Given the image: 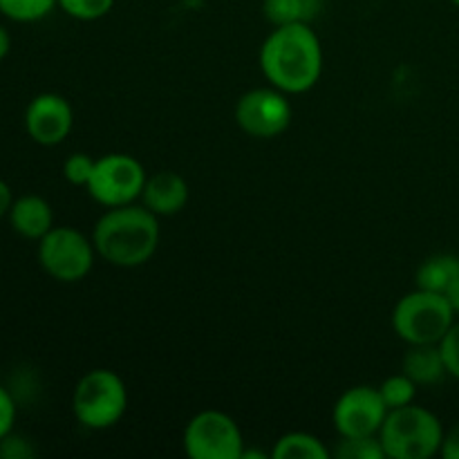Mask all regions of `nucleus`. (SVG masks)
Masks as SVG:
<instances>
[{
  "mask_svg": "<svg viewBox=\"0 0 459 459\" xmlns=\"http://www.w3.org/2000/svg\"><path fill=\"white\" fill-rule=\"evenodd\" d=\"M260 70L273 88L285 94H303L318 83L323 48L307 22L273 27L260 48Z\"/></svg>",
  "mask_w": 459,
  "mask_h": 459,
  "instance_id": "obj_1",
  "label": "nucleus"
},
{
  "mask_svg": "<svg viewBox=\"0 0 459 459\" xmlns=\"http://www.w3.org/2000/svg\"><path fill=\"white\" fill-rule=\"evenodd\" d=\"M161 240L160 218L143 204H124L108 209L92 229L97 255L112 267L134 269L155 255Z\"/></svg>",
  "mask_w": 459,
  "mask_h": 459,
  "instance_id": "obj_2",
  "label": "nucleus"
},
{
  "mask_svg": "<svg viewBox=\"0 0 459 459\" xmlns=\"http://www.w3.org/2000/svg\"><path fill=\"white\" fill-rule=\"evenodd\" d=\"M379 439L388 459H430L442 448L444 426L429 408L408 403L388 411Z\"/></svg>",
  "mask_w": 459,
  "mask_h": 459,
  "instance_id": "obj_3",
  "label": "nucleus"
},
{
  "mask_svg": "<svg viewBox=\"0 0 459 459\" xmlns=\"http://www.w3.org/2000/svg\"><path fill=\"white\" fill-rule=\"evenodd\" d=\"M128 408V388L117 372L97 368L85 372L72 393L76 421L90 430L112 429Z\"/></svg>",
  "mask_w": 459,
  "mask_h": 459,
  "instance_id": "obj_4",
  "label": "nucleus"
},
{
  "mask_svg": "<svg viewBox=\"0 0 459 459\" xmlns=\"http://www.w3.org/2000/svg\"><path fill=\"white\" fill-rule=\"evenodd\" d=\"M457 314L448 305L446 296L437 291L420 290L402 296L393 309V327L399 339L408 345L439 343Z\"/></svg>",
  "mask_w": 459,
  "mask_h": 459,
  "instance_id": "obj_5",
  "label": "nucleus"
},
{
  "mask_svg": "<svg viewBox=\"0 0 459 459\" xmlns=\"http://www.w3.org/2000/svg\"><path fill=\"white\" fill-rule=\"evenodd\" d=\"M97 249L92 238L72 227H54L39 240V263L58 282H79L92 272Z\"/></svg>",
  "mask_w": 459,
  "mask_h": 459,
  "instance_id": "obj_6",
  "label": "nucleus"
},
{
  "mask_svg": "<svg viewBox=\"0 0 459 459\" xmlns=\"http://www.w3.org/2000/svg\"><path fill=\"white\" fill-rule=\"evenodd\" d=\"M184 453L191 459H242L240 426L222 411H202L184 429Z\"/></svg>",
  "mask_w": 459,
  "mask_h": 459,
  "instance_id": "obj_7",
  "label": "nucleus"
},
{
  "mask_svg": "<svg viewBox=\"0 0 459 459\" xmlns=\"http://www.w3.org/2000/svg\"><path fill=\"white\" fill-rule=\"evenodd\" d=\"M146 178V169L137 157L110 152V155L99 157L85 188L99 204L112 209V206L133 204L134 200H139Z\"/></svg>",
  "mask_w": 459,
  "mask_h": 459,
  "instance_id": "obj_8",
  "label": "nucleus"
},
{
  "mask_svg": "<svg viewBox=\"0 0 459 459\" xmlns=\"http://www.w3.org/2000/svg\"><path fill=\"white\" fill-rule=\"evenodd\" d=\"M290 94L273 88H255L242 94L236 103V121L242 133L255 139H273L291 124Z\"/></svg>",
  "mask_w": 459,
  "mask_h": 459,
  "instance_id": "obj_9",
  "label": "nucleus"
},
{
  "mask_svg": "<svg viewBox=\"0 0 459 459\" xmlns=\"http://www.w3.org/2000/svg\"><path fill=\"white\" fill-rule=\"evenodd\" d=\"M385 417H388V406L379 388L354 385L336 399L332 424L339 437H368V435H379Z\"/></svg>",
  "mask_w": 459,
  "mask_h": 459,
  "instance_id": "obj_10",
  "label": "nucleus"
},
{
  "mask_svg": "<svg viewBox=\"0 0 459 459\" xmlns=\"http://www.w3.org/2000/svg\"><path fill=\"white\" fill-rule=\"evenodd\" d=\"M74 126L70 101L61 94L43 92L30 101L25 110V130L40 146H56L65 142Z\"/></svg>",
  "mask_w": 459,
  "mask_h": 459,
  "instance_id": "obj_11",
  "label": "nucleus"
},
{
  "mask_svg": "<svg viewBox=\"0 0 459 459\" xmlns=\"http://www.w3.org/2000/svg\"><path fill=\"white\" fill-rule=\"evenodd\" d=\"M139 200L157 218H170L186 206L188 184L175 170H160V173L148 175Z\"/></svg>",
  "mask_w": 459,
  "mask_h": 459,
  "instance_id": "obj_12",
  "label": "nucleus"
},
{
  "mask_svg": "<svg viewBox=\"0 0 459 459\" xmlns=\"http://www.w3.org/2000/svg\"><path fill=\"white\" fill-rule=\"evenodd\" d=\"M9 222L18 236L27 240H40L54 229V211L40 195H22L13 200L9 209Z\"/></svg>",
  "mask_w": 459,
  "mask_h": 459,
  "instance_id": "obj_13",
  "label": "nucleus"
},
{
  "mask_svg": "<svg viewBox=\"0 0 459 459\" xmlns=\"http://www.w3.org/2000/svg\"><path fill=\"white\" fill-rule=\"evenodd\" d=\"M402 372L417 385L439 384L448 375L439 343L408 345V352L402 359Z\"/></svg>",
  "mask_w": 459,
  "mask_h": 459,
  "instance_id": "obj_14",
  "label": "nucleus"
},
{
  "mask_svg": "<svg viewBox=\"0 0 459 459\" xmlns=\"http://www.w3.org/2000/svg\"><path fill=\"white\" fill-rule=\"evenodd\" d=\"M455 278H459V255L437 254L426 258L417 269L415 282L420 290L444 294Z\"/></svg>",
  "mask_w": 459,
  "mask_h": 459,
  "instance_id": "obj_15",
  "label": "nucleus"
},
{
  "mask_svg": "<svg viewBox=\"0 0 459 459\" xmlns=\"http://www.w3.org/2000/svg\"><path fill=\"white\" fill-rule=\"evenodd\" d=\"M323 12V0H263V13L273 27L307 22Z\"/></svg>",
  "mask_w": 459,
  "mask_h": 459,
  "instance_id": "obj_16",
  "label": "nucleus"
},
{
  "mask_svg": "<svg viewBox=\"0 0 459 459\" xmlns=\"http://www.w3.org/2000/svg\"><path fill=\"white\" fill-rule=\"evenodd\" d=\"M273 459H330L332 451L312 433H287L273 444Z\"/></svg>",
  "mask_w": 459,
  "mask_h": 459,
  "instance_id": "obj_17",
  "label": "nucleus"
},
{
  "mask_svg": "<svg viewBox=\"0 0 459 459\" xmlns=\"http://www.w3.org/2000/svg\"><path fill=\"white\" fill-rule=\"evenodd\" d=\"M332 457L385 459V451L379 435H368V437H339V444H336L334 451H332Z\"/></svg>",
  "mask_w": 459,
  "mask_h": 459,
  "instance_id": "obj_18",
  "label": "nucleus"
},
{
  "mask_svg": "<svg viewBox=\"0 0 459 459\" xmlns=\"http://www.w3.org/2000/svg\"><path fill=\"white\" fill-rule=\"evenodd\" d=\"M379 393L381 397H384L388 411H394V408H403L408 406V403H415L417 384L408 375L399 372V375L388 377V379L379 385Z\"/></svg>",
  "mask_w": 459,
  "mask_h": 459,
  "instance_id": "obj_19",
  "label": "nucleus"
},
{
  "mask_svg": "<svg viewBox=\"0 0 459 459\" xmlns=\"http://www.w3.org/2000/svg\"><path fill=\"white\" fill-rule=\"evenodd\" d=\"M56 0H0V12L16 22H34L48 16Z\"/></svg>",
  "mask_w": 459,
  "mask_h": 459,
  "instance_id": "obj_20",
  "label": "nucleus"
},
{
  "mask_svg": "<svg viewBox=\"0 0 459 459\" xmlns=\"http://www.w3.org/2000/svg\"><path fill=\"white\" fill-rule=\"evenodd\" d=\"M58 7L76 21H99L115 7V0H56Z\"/></svg>",
  "mask_w": 459,
  "mask_h": 459,
  "instance_id": "obj_21",
  "label": "nucleus"
},
{
  "mask_svg": "<svg viewBox=\"0 0 459 459\" xmlns=\"http://www.w3.org/2000/svg\"><path fill=\"white\" fill-rule=\"evenodd\" d=\"M94 164H97V160H92L85 152H74V155H70L63 161V178L72 186H88L90 178L94 173Z\"/></svg>",
  "mask_w": 459,
  "mask_h": 459,
  "instance_id": "obj_22",
  "label": "nucleus"
},
{
  "mask_svg": "<svg viewBox=\"0 0 459 459\" xmlns=\"http://www.w3.org/2000/svg\"><path fill=\"white\" fill-rule=\"evenodd\" d=\"M439 350L446 363V372L459 381V321L453 323L451 330L439 341Z\"/></svg>",
  "mask_w": 459,
  "mask_h": 459,
  "instance_id": "obj_23",
  "label": "nucleus"
},
{
  "mask_svg": "<svg viewBox=\"0 0 459 459\" xmlns=\"http://www.w3.org/2000/svg\"><path fill=\"white\" fill-rule=\"evenodd\" d=\"M13 421H16V403L12 394L0 385V442L12 433Z\"/></svg>",
  "mask_w": 459,
  "mask_h": 459,
  "instance_id": "obj_24",
  "label": "nucleus"
},
{
  "mask_svg": "<svg viewBox=\"0 0 459 459\" xmlns=\"http://www.w3.org/2000/svg\"><path fill=\"white\" fill-rule=\"evenodd\" d=\"M439 455L444 459H459V421H455L448 430H444Z\"/></svg>",
  "mask_w": 459,
  "mask_h": 459,
  "instance_id": "obj_25",
  "label": "nucleus"
},
{
  "mask_svg": "<svg viewBox=\"0 0 459 459\" xmlns=\"http://www.w3.org/2000/svg\"><path fill=\"white\" fill-rule=\"evenodd\" d=\"M0 455L9 459H25V457H31V448L27 446L22 439H13L7 435V437L0 442Z\"/></svg>",
  "mask_w": 459,
  "mask_h": 459,
  "instance_id": "obj_26",
  "label": "nucleus"
},
{
  "mask_svg": "<svg viewBox=\"0 0 459 459\" xmlns=\"http://www.w3.org/2000/svg\"><path fill=\"white\" fill-rule=\"evenodd\" d=\"M12 204H13L12 188H9L7 182H3V179H0V218H3V215H9Z\"/></svg>",
  "mask_w": 459,
  "mask_h": 459,
  "instance_id": "obj_27",
  "label": "nucleus"
},
{
  "mask_svg": "<svg viewBox=\"0 0 459 459\" xmlns=\"http://www.w3.org/2000/svg\"><path fill=\"white\" fill-rule=\"evenodd\" d=\"M444 296H446V300H448V305L453 307V312L459 314V278H455V281L448 285V290L444 291Z\"/></svg>",
  "mask_w": 459,
  "mask_h": 459,
  "instance_id": "obj_28",
  "label": "nucleus"
},
{
  "mask_svg": "<svg viewBox=\"0 0 459 459\" xmlns=\"http://www.w3.org/2000/svg\"><path fill=\"white\" fill-rule=\"evenodd\" d=\"M9 49H12V36H9V31L0 25V61L7 56Z\"/></svg>",
  "mask_w": 459,
  "mask_h": 459,
  "instance_id": "obj_29",
  "label": "nucleus"
},
{
  "mask_svg": "<svg viewBox=\"0 0 459 459\" xmlns=\"http://www.w3.org/2000/svg\"><path fill=\"white\" fill-rule=\"evenodd\" d=\"M451 3H453V4H455V7H459V0H451Z\"/></svg>",
  "mask_w": 459,
  "mask_h": 459,
  "instance_id": "obj_30",
  "label": "nucleus"
}]
</instances>
